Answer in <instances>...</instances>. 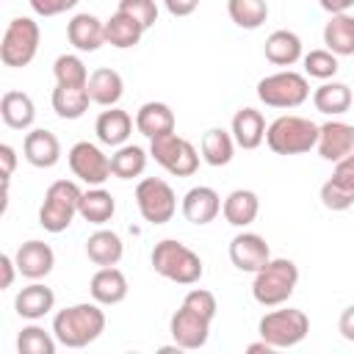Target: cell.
<instances>
[{
	"instance_id": "obj_1",
	"label": "cell",
	"mask_w": 354,
	"mask_h": 354,
	"mask_svg": "<svg viewBox=\"0 0 354 354\" xmlns=\"http://www.w3.org/2000/svg\"><path fill=\"white\" fill-rule=\"evenodd\" d=\"M105 332V313L97 301H80L69 304L55 313L53 318V335L66 348H83L94 343Z\"/></svg>"
},
{
	"instance_id": "obj_2",
	"label": "cell",
	"mask_w": 354,
	"mask_h": 354,
	"mask_svg": "<svg viewBox=\"0 0 354 354\" xmlns=\"http://www.w3.org/2000/svg\"><path fill=\"white\" fill-rule=\"evenodd\" d=\"M149 263H152L155 274H160L163 279L177 282V285H196L205 274L202 257L174 238L158 241L149 254Z\"/></svg>"
},
{
	"instance_id": "obj_3",
	"label": "cell",
	"mask_w": 354,
	"mask_h": 354,
	"mask_svg": "<svg viewBox=\"0 0 354 354\" xmlns=\"http://www.w3.org/2000/svg\"><path fill=\"white\" fill-rule=\"evenodd\" d=\"M299 285V266L288 257H271L252 282V296L263 307H279L285 304Z\"/></svg>"
},
{
	"instance_id": "obj_4",
	"label": "cell",
	"mask_w": 354,
	"mask_h": 354,
	"mask_svg": "<svg viewBox=\"0 0 354 354\" xmlns=\"http://www.w3.org/2000/svg\"><path fill=\"white\" fill-rule=\"evenodd\" d=\"M321 124L304 116H277L266 127V144L277 155H301L318 144Z\"/></svg>"
},
{
	"instance_id": "obj_5",
	"label": "cell",
	"mask_w": 354,
	"mask_h": 354,
	"mask_svg": "<svg viewBox=\"0 0 354 354\" xmlns=\"http://www.w3.org/2000/svg\"><path fill=\"white\" fill-rule=\"evenodd\" d=\"M80 185L75 180H55L50 183V188L44 191V202L39 207V224L58 235L64 232L75 216H80Z\"/></svg>"
},
{
	"instance_id": "obj_6",
	"label": "cell",
	"mask_w": 354,
	"mask_h": 354,
	"mask_svg": "<svg viewBox=\"0 0 354 354\" xmlns=\"http://www.w3.org/2000/svg\"><path fill=\"white\" fill-rule=\"evenodd\" d=\"M39 41H41L39 22L30 17H14L0 41V61L11 69L28 66L39 53Z\"/></svg>"
},
{
	"instance_id": "obj_7",
	"label": "cell",
	"mask_w": 354,
	"mask_h": 354,
	"mask_svg": "<svg viewBox=\"0 0 354 354\" xmlns=\"http://www.w3.org/2000/svg\"><path fill=\"white\" fill-rule=\"evenodd\" d=\"M257 332L266 343H271L274 348H293L299 346L307 332H310V318L304 310L296 307H285V310H271L260 318Z\"/></svg>"
},
{
	"instance_id": "obj_8",
	"label": "cell",
	"mask_w": 354,
	"mask_h": 354,
	"mask_svg": "<svg viewBox=\"0 0 354 354\" xmlns=\"http://www.w3.org/2000/svg\"><path fill=\"white\" fill-rule=\"evenodd\" d=\"M149 155L155 158V163H160L174 177H191L199 169L196 147L177 133H163V136L149 138Z\"/></svg>"
},
{
	"instance_id": "obj_9",
	"label": "cell",
	"mask_w": 354,
	"mask_h": 354,
	"mask_svg": "<svg viewBox=\"0 0 354 354\" xmlns=\"http://www.w3.org/2000/svg\"><path fill=\"white\" fill-rule=\"evenodd\" d=\"M257 97L268 108H299L310 97V83L304 75L293 69H282V72L266 75L257 83Z\"/></svg>"
},
{
	"instance_id": "obj_10",
	"label": "cell",
	"mask_w": 354,
	"mask_h": 354,
	"mask_svg": "<svg viewBox=\"0 0 354 354\" xmlns=\"http://www.w3.org/2000/svg\"><path fill=\"white\" fill-rule=\"evenodd\" d=\"M136 205L144 221L149 224H169L177 213V194L160 177H144L136 185Z\"/></svg>"
},
{
	"instance_id": "obj_11",
	"label": "cell",
	"mask_w": 354,
	"mask_h": 354,
	"mask_svg": "<svg viewBox=\"0 0 354 354\" xmlns=\"http://www.w3.org/2000/svg\"><path fill=\"white\" fill-rule=\"evenodd\" d=\"M210 324H213V318L210 315H205V313H199V310H194L191 304H180V310L171 315V321H169V332H171V337H174V343L183 348V351H196V348H202L205 343H207V337H210Z\"/></svg>"
},
{
	"instance_id": "obj_12",
	"label": "cell",
	"mask_w": 354,
	"mask_h": 354,
	"mask_svg": "<svg viewBox=\"0 0 354 354\" xmlns=\"http://www.w3.org/2000/svg\"><path fill=\"white\" fill-rule=\"evenodd\" d=\"M69 169L77 180L88 185H102L111 177V158L91 141H77L69 149Z\"/></svg>"
},
{
	"instance_id": "obj_13",
	"label": "cell",
	"mask_w": 354,
	"mask_h": 354,
	"mask_svg": "<svg viewBox=\"0 0 354 354\" xmlns=\"http://www.w3.org/2000/svg\"><path fill=\"white\" fill-rule=\"evenodd\" d=\"M321 202L329 210H348L354 205V155L335 163L332 177L321 185Z\"/></svg>"
},
{
	"instance_id": "obj_14",
	"label": "cell",
	"mask_w": 354,
	"mask_h": 354,
	"mask_svg": "<svg viewBox=\"0 0 354 354\" xmlns=\"http://www.w3.org/2000/svg\"><path fill=\"white\" fill-rule=\"evenodd\" d=\"M268 260H271V249H268L263 235H257V232H238L230 241V263L238 271L257 274Z\"/></svg>"
},
{
	"instance_id": "obj_15",
	"label": "cell",
	"mask_w": 354,
	"mask_h": 354,
	"mask_svg": "<svg viewBox=\"0 0 354 354\" xmlns=\"http://www.w3.org/2000/svg\"><path fill=\"white\" fill-rule=\"evenodd\" d=\"M315 147H318V155L329 163L351 158L354 155V124H346V122H337V119L321 124Z\"/></svg>"
},
{
	"instance_id": "obj_16",
	"label": "cell",
	"mask_w": 354,
	"mask_h": 354,
	"mask_svg": "<svg viewBox=\"0 0 354 354\" xmlns=\"http://www.w3.org/2000/svg\"><path fill=\"white\" fill-rule=\"evenodd\" d=\"M22 155L36 169H53L61 160V141L53 130H44V127L28 130L22 141Z\"/></svg>"
},
{
	"instance_id": "obj_17",
	"label": "cell",
	"mask_w": 354,
	"mask_h": 354,
	"mask_svg": "<svg viewBox=\"0 0 354 354\" xmlns=\"http://www.w3.org/2000/svg\"><path fill=\"white\" fill-rule=\"evenodd\" d=\"M14 260H17L19 274H22L25 279L36 282V279H44V277L53 271V266H55V252L50 249V243L33 238V241H25V243L17 249Z\"/></svg>"
},
{
	"instance_id": "obj_18",
	"label": "cell",
	"mask_w": 354,
	"mask_h": 354,
	"mask_svg": "<svg viewBox=\"0 0 354 354\" xmlns=\"http://www.w3.org/2000/svg\"><path fill=\"white\" fill-rule=\"evenodd\" d=\"M218 213H221V196L216 194V188H210V185H194V188L185 191V196H183V216L191 224L205 227Z\"/></svg>"
},
{
	"instance_id": "obj_19",
	"label": "cell",
	"mask_w": 354,
	"mask_h": 354,
	"mask_svg": "<svg viewBox=\"0 0 354 354\" xmlns=\"http://www.w3.org/2000/svg\"><path fill=\"white\" fill-rule=\"evenodd\" d=\"M88 293L97 304L113 307L127 299V277L116 266H102L94 271V277L88 282Z\"/></svg>"
},
{
	"instance_id": "obj_20",
	"label": "cell",
	"mask_w": 354,
	"mask_h": 354,
	"mask_svg": "<svg viewBox=\"0 0 354 354\" xmlns=\"http://www.w3.org/2000/svg\"><path fill=\"white\" fill-rule=\"evenodd\" d=\"M66 39L75 50L80 53H94L105 44V22L97 19L94 14L83 11V14H75L66 25Z\"/></svg>"
},
{
	"instance_id": "obj_21",
	"label": "cell",
	"mask_w": 354,
	"mask_h": 354,
	"mask_svg": "<svg viewBox=\"0 0 354 354\" xmlns=\"http://www.w3.org/2000/svg\"><path fill=\"white\" fill-rule=\"evenodd\" d=\"M94 133L100 138V144L105 147H122L127 144V138L133 136V116L122 108H105L97 122H94Z\"/></svg>"
},
{
	"instance_id": "obj_22",
	"label": "cell",
	"mask_w": 354,
	"mask_h": 354,
	"mask_svg": "<svg viewBox=\"0 0 354 354\" xmlns=\"http://www.w3.org/2000/svg\"><path fill=\"white\" fill-rule=\"evenodd\" d=\"M53 307H55V293H53V288L41 285L39 279L30 282L28 288H22V290L14 296V310H17V315H19V318H28V321L44 318Z\"/></svg>"
},
{
	"instance_id": "obj_23",
	"label": "cell",
	"mask_w": 354,
	"mask_h": 354,
	"mask_svg": "<svg viewBox=\"0 0 354 354\" xmlns=\"http://www.w3.org/2000/svg\"><path fill=\"white\" fill-rule=\"evenodd\" d=\"M232 138L241 149H257L266 141V119L257 108H238L232 116Z\"/></svg>"
},
{
	"instance_id": "obj_24",
	"label": "cell",
	"mask_w": 354,
	"mask_h": 354,
	"mask_svg": "<svg viewBox=\"0 0 354 354\" xmlns=\"http://www.w3.org/2000/svg\"><path fill=\"white\" fill-rule=\"evenodd\" d=\"M124 94V80L116 69L111 66H100L88 75V97L94 105H102V108H113Z\"/></svg>"
},
{
	"instance_id": "obj_25",
	"label": "cell",
	"mask_w": 354,
	"mask_h": 354,
	"mask_svg": "<svg viewBox=\"0 0 354 354\" xmlns=\"http://www.w3.org/2000/svg\"><path fill=\"white\" fill-rule=\"evenodd\" d=\"M263 53H266V61H271L274 66H293L296 61L304 58L299 33L285 30V28H282V30H274V33L266 39Z\"/></svg>"
},
{
	"instance_id": "obj_26",
	"label": "cell",
	"mask_w": 354,
	"mask_h": 354,
	"mask_svg": "<svg viewBox=\"0 0 354 354\" xmlns=\"http://www.w3.org/2000/svg\"><path fill=\"white\" fill-rule=\"evenodd\" d=\"M174 111L166 105V102H144L136 113V130L147 138H155V136H163V133H174Z\"/></svg>"
},
{
	"instance_id": "obj_27",
	"label": "cell",
	"mask_w": 354,
	"mask_h": 354,
	"mask_svg": "<svg viewBox=\"0 0 354 354\" xmlns=\"http://www.w3.org/2000/svg\"><path fill=\"white\" fill-rule=\"evenodd\" d=\"M221 213H224L227 224H232V227H249L257 218V213H260V199L249 188H235L221 202Z\"/></svg>"
},
{
	"instance_id": "obj_28",
	"label": "cell",
	"mask_w": 354,
	"mask_h": 354,
	"mask_svg": "<svg viewBox=\"0 0 354 354\" xmlns=\"http://www.w3.org/2000/svg\"><path fill=\"white\" fill-rule=\"evenodd\" d=\"M0 116L11 130H30L36 122V105L25 91H6L0 100Z\"/></svg>"
},
{
	"instance_id": "obj_29",
	"label": "cell",
	"mask_w": 354,
	"mask_h": 354,
	"mask_svg": "<svg viewBox=\"0 0 354 354\" xmlns=\"http://www.w3.org/2000/svg\"><path fill=\"white\" fill-rule=\"evenodd\" d=\"M124 254V243L113 230H97L86 238V257L94 266H119Z\"/></svg>"
},
{
	"instance_id": "obj_30",
	"label": "cell",
	"mask_w": 354,
	"mask_h": 354,
	"mask_svg": "<svg viewBox=\"0 0 354 354\" xmlns=\"http://www.w3.org/2000/svg\"><path fill=\"white\" fill-rule=\"evenodd\" d=\"M354 97H351V88L340 80H324L315 91H313V105L315 111L326 113V116H340L351 108Z\"/></svg>"
},
{
	"instance_id": "obj_31",
	"label": "cell",
	"mask_w": 354,
	"mask_h": 354,
	"mask_svg": "<svg viewBox=\"0 0 354 354\" xmlns=\"http://www.w3.org/2000/svg\"><path fill=\"white\" fill-rule=\"evenodd\" d=\"M113 213H116V199L111 191H105L102 185L83 191V196H80V218L83 221L102 227L113 218Z\"/></svg>"
},
{
	"instance_id": "obj_32",
	"label": "cell",
	"mask_w": 354,
	"mask_h": 354,
	"mask_svg": "<svg viewBox=\"0 0 354 354\" xmlns=\"http://www.w3.org/2000/svg\"><path fill=\"white\" fill-rule=\"evenodd\" d=\"M324 44L337 58L354 55V17L351 14H332L324 25Z\"/></svg>"
},
{
	"instance_id": "obj_33",
	"label": "cell",
	"mask_w": 354,
	"mask_h": 354,
	"mask_svg": "<svg viewBox=\"0 0 354 354\" xmlns=\"http://www.w3.org/2000/svg\"><path fill=\"white\" fill-rule=\"evenodd\" d=\"M88 86H61L55 83L53 88V111L61 119H80L88 111Z\"/></svg>"
},
{
	"instance_id": "obj_34",
	"label": "cell",
	"mask_w": 354,
	"mask_h": 354,
	"mask_svg": "<svg viewBox=\"0 0 354 354\" xmlns=\"http://www.w3.org/2000/svg\"><path fill=\"white\" fill-rule=\"evenodd\" d=\"M144 36V28L141 22H136L133 17L116 11L111 19H105V44L116 47V50H130L141 41Z\"/></svg>"
},
{
	"instance_id": "obj_35",
	"label": "cell",
	"mask_w": 354,
	"mask_h": 354,
	"mask_svg": "<svg viewBox=\"0 0 354 354\" xmlns=\"http://www.w3.org/2000/svg\"><path fill=\"white\" fill-rule=\"evenodd\" d=\"M147 149L138 144H122L116 147V152L111 155V174L119 180H133L141 177L147 169Z\"/></svg>"
},
{
	"instance_id": "obj_36",
	"label": "cell",
	"mask_w": 354,
	"mask_h": 354,
	"mask_svg": "<svg viewBox=\"0 0 354 354\" xmlns=\"http://www.w3.org/2000/svg\"><path fill=\"white\" fill-rule=\"evenodd\" d=\"M235 155V138L232 133L221 130V127H213L202 136V160L207 166H227Z\"/></svg>"
},
{
	"instance_id": "obj_37",
	"label": "cell",
	"mask_w": 354,
	"mask_h": 354,
	"mask_svg": "<svg viewBox=\"0 0 354 354\" xmlns=\"http://www.w3.org/2000/svg\"><path fill=\"white\" fill-rule=\"evenodd\" d=\"M230 19L243 30H257L268 19V3L266 0H227Z\"/></svg>"
},
{
	"instance_id": "obj_38",
	"label": "cell",
	"mask_w": 354,
	"mask_h": 354,
	"mask_svg": "<svg viewBox=\"0 0 354 354\" xmlns=\"http://www.w3.org/2000/svg\"><path fill=\"white\" fill-rule=\"evenodd\" d=\"M55 335H50L44 326H22V332L17 335V351L19 354H55Z\"/></svg>"
},
{
	"instance_id": "obj_39",
	"label": "cell",
	"mask_w": 354,
	"mask_h": 354,
	"mask_svg": "<svg viewBox=\"0 0 354 354\" xmlns=\"http://www.w3.org/2000/svg\"><path fill=\"white\" fill-rule=\"evenodd\" d=\"M53 75H55V83L61 86H88V69L80 61V55H72V53H64L55 58Z\"/></svg>"
},
{
	"instance_id": "obj_40",
	"label": "cell",
	"mask_w": 354,
	"mask_h": 354,
	"mask_svg": "<svg viewBox=\"0 0 354 354\" xmlns=\"http://www.w3.org/2000/svg\"><path fill=\"white\" fill-rule=\"evenodd\" d=\"M301 61H304V75L318 77V80H332L337 75V69H340L337 55L332 50H326V47L324 50H310Z\"/></svg>"
},
{
	"instance_id": "obj_41",
	"label": "cell",
	"mask_w": 354,
	"mask_h": 354,
	"mask_svg": "<svg viewBox=\"0 0 354 354\" xmlns=\"http://www.w3.org/2000/svg\"><path fill=\"white\" fill-rule=\"evenodd\" d=\"M122 14L133 17L136 22H141V28H152L158 22V3L155 0H119V8Z\"/></svg>"
},
{
	"instance_id": "obj_42",
	"label": "cell",
	"mask_w": 354,
	"mask_h": 354,
	"mask_svg": "<svg viewBox=\"0 0 354 354\" xmlns=\"http://www.w3.org/2000/svg\"><path fill=\"white\" fill-rule=\"evenodd\" d=\"M28 3H30L33 14H39V17H58L64 11H72L80 0H28Z\"/></svg>"
},
{
	"instance_id": "obj_43",
	"label": "cell",
	"mask_w": 354,
	"mask_h": 354,
	"mask_svg": "<svg viewBox=\"0 0 354 354\" xmlns=\"http://www.w3.org/2000/svg\"><path fill=\"white\" fill-rule=\"evenodd\" d=\"M163 6L171 17H191L196 11L199 0H163Z\"/></svg>"
},
{
	"instance_id": "obj_44",
	"label": "cell",
	"mask_w": 354,
	"mask_h": 354,
	"mask_svg": "<svg viewBox=\"0 0 354 354\" xmlns=\"http://www.w3.org/2000/svg\"><path fill=\"white\" fill-rule=\"evenodd\" d=\"M337 329L343 335V340L354 343V304H348L343 313H340V321H337Z\"/></svg>"
},
{
	"instance_id": "obj_45",
	"label": "cell",
	"mask_w": 354,
	"mask_h": 354,
	"mask_svg": "<svg viewBox=\"0 0 354 354\" xmlns=\"http://www.w3.org/2000/svg\"><path fill=\"white\" fill-rule=\"evenodd\" d=\"M0 160H3V180H11L17 169V152L11 144H0Z\"/></svg>"
},
{
	"instance_id": "obj_46",
	"label": "cell",
	"mask_w": 354,
	"mask_h": 354,
	"mask_svg": "<svg viewBox=\"0 0 354 354\" xmlns=\"http://www.w3.org/2000/svg\"><path fill=\"white\" fill-rule=\"evenodd\" d=\"M0 268H3V290L14 285V274L19 271L17 268V260L11 254H0Z\"/></svg>"
},
{
	"instance_id": "obj_47",
	"label": "cell",
	"mask_w": 354,
	"mask_h": 354,
	"mask_svg": "<svg viewBox=\"0 0 354 354\" xmlns=\"http://www.w3.org/2000/svg\"><path fill=\"white\" fill-rule=\"evenodd\" d=\"M318 3L329 14H348V8H354V0H318Z\"/></svg>"
},
{
	"instance_id": "obj_48",
	"label": "cell",
	"mask_w": 354,
	"mask_h": 354,
	"mask_svg": "<svg viewBox=\"0 0 354 354\" xmlns=\"http://www.w3.org/2000/svg\"><path fill=\"white\" fill-rule=\"evenodd\" d=\"M246 351H249V354H257V351L271 354V351H274V346H271V343H266V340L260 337V343H249V346H246Z\"/></svg>"
}]
</instances>
